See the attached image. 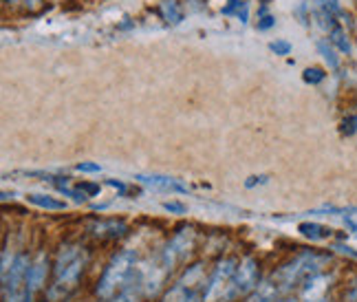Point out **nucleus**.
I'll return each mask as SVG.
<instances>
[{"mask_svg":"<svg viewBox=\"0 0 357 302\" xmlns=\"http://www.w3.org/2000/svg\"><path fill=\"white\" fill-rule=\"evenodd\" d=\"M258 285V267L254 258H245L243 263L236 267V276H234V287H231V298L245 296L247 292H252Z\"/></svg>","mask_w":357,"mask_h":302,"instance_id":"6","label":"nucleus"},{"mask_svg":"<svg viewBox=\"0 0 357 302\" xmlns=\"http://www.w3.org/2000/svg\"><path fill=\"white\" fill-rule=\"evenodd\" d=\"M79 172H102V166L100 163H91V161H82L75 166Z\"/></svg>","mask_w":357,"mask_h":302,"instance_id":"27","label":"nucleus"},{"mask_svg":"<svg viewBox=\"0 0 357 302\" xmlns=\"http://www.w3.org/2000/svg\"><path fill=\"white\" fill-rule=\"evenodd\" d=\"M22 3H24L26 7H31V9H33V7H38L40 3H43V0H22Z\"/></svg>","mask_w":357,"mask_h":302,"instance_id":"34","label":"nucleus"},{"mask_svg":"<svg viewBox=\"0 0 357 302\" xmlns=\"http://www.w3.org/2000/svg\"><path fill=\"white\" fill-rule=\"evenodd\" d=\"M126 223L123 221H115V218H108V221H98L91 232H93V236H98V239H117V236H123L126 234Z\"/></svg>","mask_w":357,"mask_h":302,"instance_id":"10","label":"nucleus"},{"mask_svg":"<svg viewBox=\"0 0 357 302\" xmlns=\"http://www.w3.org/2000/svg\"><path fill=\"white\" fill-rule=\"evenodd\" d=\"M320 7L326 11V13H331V16H342V7L337 0H320Z\"/></svg>","mask_w":357,"mask_h":302,"instance_id":"23","label":"nucleus"},{"mask_svg":"<svg viewBox=\"0 0 357 302\" xmlns=\"http://www.w3.org/2000/svg\"><path fill=\"white\" fill-rule=\"evenodd\" d=\"M260 3H263V5H269V3H271V0H260Z\"/></svg>","mask_w":357,"mask_h":302,"instance_id":"35","label":"nucleus"},{"mask_svg":"<svg viewBox=\"0 0 357 302\" xmlns=\"http://www.w3.org/2000/svg\"><path fill=\"white\" fill-rule=\"evenodd\" d=\"M271 27H276V18L269 16V13H265V16L258 18V29L260 31H267V29H271Z\"/></svg>","mask_w":357,"mask_h":302,"instance_id":"25","label":"nucleus"},{"mask_svg":"<svg viewBox=\"0 0 357 302\" xmlns=\"http://www.w3.org/2000/svg\"><path fill=\"white\" fill-rule=\"evenodd\" d=\"M324 77H326V73L322 71V68H315V66L307 68V71L302 73V80H305L307 84H320Z\"/></svg>","mask_w":357,"mask_h":302,"instance_id":"20","label":"nucleus"},{"mask_svg":"<svg viewBox=\"0 0 357 302\" xmlns=\"http://www.w3.org/2000/svg\"><path fill=\"white\" fill-rule=\"evenodd\" d=\"M298 232L305 239H309V241H324V239H328L333 234V229L331 227H324V225H320V223H311V221H307V223H300L298 225Z\"/></svg>","mask_w":357,"mask_h":302,"instance_id":"12","label":"nucleus"},{"mask_svg":"<svg viewBox=\"0 0 357 302\" xmlns=\"http://www.w3.org/2000/svg\"><path fill=\"white\" fill-rule=\"evenodd\" d=\"M318 51L322 53V58H324V62L333 68V71H337L340 68V58H337V53H335V49H333V45L331 43H326V40H320L318 43Z\"/></svg>","mask_w":357,"mask_h":302,"instance_id":"18","label":"nucleus"},{"mask_svg":"<svg viewBox=\"0 0 357 302\" xmlns=\"http://www.w3.org/2000/svg\"><path fill=\"white\" fill-rule=\"evenodd\" d=\"M234 276H236V260L225 258L218 263L214 269L212 278L205 287L203 300L205 302H218V300H231V287H234Z\"/></svg>","mask_w":357,"mask_h":302,"instance_id":"4","label":"nucleus"},{"mask_svg":"<svg viewBox=\"0 0 357 302\" xmlns=\"http://www.w3.org/2000/svg\"><path fill=\"white\" fill-rule=\"evenodd\" d=\"M328 43H331L333 47H337L342 53H351V43H349L344 29H340V27H335V29L328 33Z\"/></svg>","mask_w":357,"mask_h":302,"instance_id":"19","label":"nucleus"},{"mask_svg":"<svg viewBox=\"0 0 357 302\" xmlns=\"http://www.w3.org/2000/svg\"><path fill=\"white\" fill-rule=\"evenodd\" d=\"M347 302H357V278L353 280L351 289H349V294H347Z\"/></svg>","mask_w":357,"mask_h":302,"instance_id":"31","label":"nucleus"},{"mask_svg":"<svg viewBox=\"0 0 357 302\" xmlns=\"http://www.w3.org/2000/svg\"><path fill=\"white\" fill-rule=\"evenodd\" d=\"M47 267H49V263H47V256H45V254H40V256L33 260V263H31V267H29V276H26V294H24V302H31L33 296L40 292V287L45 285Z\"/></svg>","mask_w":357,"mask_h":302,"instance_id":"8","label":"nucleus"},{"mask_svg":"<svg viewBox=\"0 0 357 302\" xmlns=\"http://www.w3.org/2000/svg\"><path fill=\"white\" fill-rule=\"evenodd\" d=\"M328 254H318V252H302L296 256L291 263L282 265L276 273L271 276V282L276 285L278 294L291 292L296 285L307 282L309 278L318 276L320 269L328 263Z\"/></svg>","mask_w":357,"mask_h":302,"instance_id":"1","label":"nucleus"},{"mask_svg":"<svg viewBox=\"0 0 357 302\" xmlns=\"http://www.w3.org/2000/svg\"><path fill=\"white\" fill-rule=\"evenodd\" d=\"M307 7H309L307 3H300V5L296 7V16L300 18V22H302V24H309V18H307Z\"/></svg>","mask_w":357,"mask_h":302,"instance_id":"29","label":"nucleus"},{"mask_svg":"<svg viewBox=\"0 0 357 302\" xmlns=\"http://www.w3.org/2000/svg\"><path fill=\"white\" fill-rule=\"evenodd\" d=\"M86 265V254L77 245H64L56 263V280L51 287V298L64 296L77 285Z\"/></svg>","mask_w":357,"mask_h":302,"instance_id":"2","label":"nucleus"},{"mask_svg":"<svg viewBox=\"0 0 357 302\" xmlns=\"http://www.w3.org/2000/svg\"><path fill=\"white\" fill-rule=\"evenodd\" d=\"M333 250H335V252H340V254L351 256V258H355V260H357V252L353 250V247L344 245V243H335V245H333Z\"/></svg>","mask_w":357,"mask_h":302,"instance_id":"28","label":"nucleus"},{"mask_svg":"<svg viewBox=\"0 0 357 302\" xmlns=\"http://www.w3.org/2000/svg\"><path fill=\"white\" fill-rule=\"evenodd\" d=\"M192 241H195V229H192V227H183L181 232H176V234L172 236V241L166 245V250L161 252V256L166 258L170 265H174L178 258L190 252Z\"/></svg>","mask_w":357,"mask_h":302,"instance_id":"7","label":"nucleus"},{"mask_svg":"<svg viewBox=\"0 0 357 302\" xmlns=\"http://www.w3.org/2000/svg\"><path fill=\"white\" fill-rule=\"evenodd\" d=\"M137 263V254L135 250H121L117 256H113V260L108 263V267L104 269L102 278L98 282V296L102 300L113 298L119 289H123L132 273V267Z\"/></svg>","mask_w":357,"mask_h":302,"instance_id":"3","label":"nucleus"},{"mask_svg":"<svg viewBox=\"0 0 357 302\" xmlns=\"http://www.w3.org/2000/svg\"><path fill=\"white\" fill-rule=\"evenodd\" d=\"M344 223H347V227H349V229L353 232V234L357 236V223H355V221H351V218H347V221H344Z\"/></svg>","mask_w":357,"mask_h":302,"instance_id":"33","label":"nucleus"},{"mask_svg":"<svg viewBox=\"0 0 357 302\" xmlns=\"http://www.w3.org/2000/svg\"><path fill=\"white\" fill-rule=\"evenodd\" d=\"M139 292H144V273H139V276H135L130 282H126V287L121 289V294L115 302H137Z\"/></svg>","mask_w":357,"mask_h":302,"instance_id":"15","label":"nucleus"},{"mask_svg":"<svg viewBox=\"0 0 357 302\" xmlns=\"http://www.w3.org/2000/svg\"><path fill=\"white\" fill-rule=\"evenodd\" d=\"M326 287H328V278L322 276V273H318V276H313V278L307 280L305 294H302V296H305V300H309V302H315V300H320L324 296Z\"/></svg>","mask_w":357,"mask_h":302,"instance_id":"11","label":"nucleus"},{"mask_svg":"<svg viewBox=\"0 0 357 302\" xmlns=\"http://www.w3.org/2000/svg\"><path fill=\"white\" fill-rule=\"evenodd\" d=\"M159 13L168 24H178L183 20V9L176 0H163V3L159 5Z\"/></svg>","mask_w":357,"mask_h":302,"instance_id":"13","label":"nucleus"},{"mask_svg":"<svg viewBox=\"0 0 357 302\" xmlns=\"http://www.w3.org/2000/svg\"><path fill=\"white\" fill-rule=\"evenodd\" d=\"M223 16H236L241 20V24L250 22V5L245 0H227V5L221 9Z\"/></svg>","mask_w":357,"mask_h":302,"instance_id":"14","label":"nucleus"},{"mask_svg":"<svg viewBox=\"0 0 357 302\" xmlns=\"http://www.w3.org/2000/svg\"><path fill=\"white\" fill-rule=\"evenodd\" d=\"M278 289H276V285L271 282V278L269 280H265V282H260L258 285V289H256V294L252 296V300L250 302H276L278 300Z\"/></svg>","mask_w":357,"mask_h":302,"instance_id":"16","label":"nucleus"},{"mask_svg":"<svg viewBox=\"0 0 357 302\" xmlns=\"http://www.w3.org/2000/svg\"><path fill=\"white\" fill-rule=\"evenodd\" d=\"M29 256L20 254L9 269L7 276H3V302H24L26 294V276H29Z\"/></svg>","mask_w":357,"mask_h":302,"instance_id":"5","label":"nucleus"},{"mask_svg":"<svg viewBox=\"0 0 357 302\" xmlns=\"http://www.w3.org/2000/svg\"><path fill=\"white\" fill-rule=\"evenodd\" d=\"M163 210L172 212V214H185V205L176 203V201H166V203H163Z\"/></svg>","mask_w":357,"mask_h":302,"instance_id":"26","label":"nucleus"},{"mask_svg":"<svg viewBox=\"0 0 357 302\" xmlns=\"http://www.w3.org/2000/svg\"><path fill=\"white\" fill-rule=\"evenodd\" d=\"M269 49L276 53V56H289L291 53V43H287V40H276V43H271Z\"/></svg>","mask_w":357,"mask_h":302,"instance_id":"21","label":"nucleus"},{"mask_svg":"<svg viewBox=\"0 0 357 302\" xmlns=\"http://www.w3.org/2000/svg\"><path fill=\"white\" fill-rule=\"evenodd\" d=\"M342 133L344 135H355L357 133V115H349L342 121Z\"/></svg>","mask_w":357,"mask_h":302,"instance_id":"24","label":"nucleus"},{"mask_svg":"<svg viewBox=\"0 0 357 302\" xmlns=\"http://www.w3.org/2000/svg\"><path fill=\"white\" fill-rule=\"evenodd\" d=\"M137 181L153 188V190H161V192H178V195H185L188 188L181 183L172 179V176H161V174H137L135 176Z\"/></svg>","mask_w":357,"mask_h":302,"instance_id":"9","label":"nucleus"},{"mask_svg":"<svg viewBox=\"0 0 357 302\" xmlns=\"http://www.w3.org/2000/svg\"><path fill=\"white\" fill-rule=\"evenodd\" d=\"M106 183H108V186H113V188H117V190L121 192V195H123V192H126V186H123L121 181H115V179H108Z\"/></svg>","mask_w":357,"mask_h":302,"instance_id":"32","label":"nucleus"},{"mask_svg":"<svg viewBox=\"0 0 357 302\" xmlns=\"http://www.w3.org/2000/svg\"><path fill=\"white\" fill-rule=\"evenodd\" d=\"M75 188H77L79 192H84L86 197H98V195H100V190H102L100 183H91V181H82V183H77Z\"/></svg>","mask_w":357,"mask_h":302,"instance_id":"22","label":"nucleus"},{"mask_svg":"<svg viewBox=\"0 0 357 302\" xmlns=\"http://www.w3.org/2000/svg\"><path fill=\"white\" fill-rule=\"evenodd\" d=\"M267 181H269L267 176H250V179L245 181V188H256V186H263Z\"/></svg>","mask_w":357,"mask_h":302,"instance_id":"30","label":"nucleus"},{"mask_svg":"<svg viewBox=\"0 0 357 302\" xmlns=\"http://www.w3.org/2000/svg\"><path fill=\"white\" fill-rule=\"evenodd\" d=\"M26 201L38 205V208H43V210H53V212L66 210V203L64 201H58V199L47 197V195H29V197H26Z\"/></svg>","mask_w":357,"mask_h":302,"instance_id":"17","label":"nucleus"}]
</instances>
